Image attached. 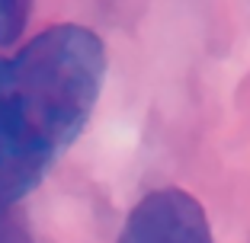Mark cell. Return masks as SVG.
Masks as SVG:
<instances>
[{
    "label": "cell",
    "mask_w": 250,
    "mask_h": 243,
    "mask_svg": "<svg viewBox=\"0 0 250 243\" xmlns=\"http://www.w3.org/2000/svg\"><path fill=\"white\" fill-rule=\"evenodd\" d=\"M103 77V42L74 22L0 58V205L26 195L71 148L90 122Z\"/></svg>",
    "instance_id": "1"
},
{
    "label": "cell",
    "mask_w": 250,
    "mask_h": 243,
    "mask_svg": "<svg viewBox=\"0 0 250 243\" xmlns=\"http://www.w3.org/2000/svg\"><path fill=\"white\" fill-rule=\"evenodd\" d=\"M29 19V0H0V45H13Z\"/></svg>",
    "instance_id": "3"
},
{
    "label": "cell",
    "mask_w": 250,
    "mask_h": 243,
    "mask_svg": "<svg viewBox=\"0 0 250 243\" xmlns=\"http://www.w3.org/2000/svg\"><path fill=\"white\" fill-rule=\"evenodd\" d=\"M119 243H215L208 218L183 189H157L138 202Z\"/></svg>",
    "instance_id": "2"
}]
</instances>
